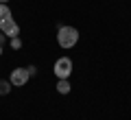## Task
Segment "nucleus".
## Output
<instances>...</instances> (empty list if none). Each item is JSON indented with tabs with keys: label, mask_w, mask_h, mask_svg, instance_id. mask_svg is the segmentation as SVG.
Listing matches in <instances>:
<instances>
[{
	"label": "nucleus",
	"mask_w": 131,
	"mask_h": 120,
	"mask_svg": "<svg viewBox=\"0 0 131 120\" xmlns=\"http://www.w3.org/2000/svg\"><path fill=\"white\" fill-rule=\"evenodd\" d=\"M11 90H13L11 81H7V79H0V96H7Z\"/></svg>",
	"instance_id": "423d86ee"
},
{
	"label": "nucleus",
	"mask_w": 131,
	"mask_h": 120,
	"mask_svg": "<svg viewBox=\"0 0 131 120\" xmlns=\"http://www.w3.org/2000/svg\"><path fill=\"white\" fill-rule=\"evenodd\" d=\"M0 31L5 33V35L9 37V39H11V37H18V35H20V26L13 22V18H11V20H7L5 24H0Z\"/></svg>",
	"instance_id": "20e7f679"
},
{
	"label": "nucleus",
	"mask_w": 131,
	"mask_h": 120,
	"mask_svg": "<svg viewBox=\"0 0 131 120\" xmlns=\"http://www.w3.org/2000/svg\"><path fill=\"white\" fill-rule=\"evenodd\" d=\"M5 42H7V35L0 31V46H5Z\"/></svg>",
	"instance_id": "1a4fd4ad"
},
{
	"label": "nucleus",
	"mask_w": 131,
	"mask_h": 120,
	"mask_svg": "<svg viewBox=\"0 0 131 120\" xmlns=\"http://www.w3.org/2000/svg\"><path fill=\"white\" fill-rule=\"evenodd\" d=\"M70 83H68V79H59V83H57V92L59 94H68L70 92Z\"/></svg>",
	"instance_id": "0eeeda50"
},
{
	"label": "nucleus",
	"mask_w": 131,
	"mask_h": 120,
	"mask_svg": "<svg viewBox=\"0 0 131 120\" xmlns=\"http://www.w3.org/2000/svg\"><path fill=\"white\" fill-rule=\"evenodd\" d=\"M28 74H31V77H35V74H37V68H35V66H31V68H28Z\"/></svg>",
	"instance_id": "9d476101"
},
{
	"label": "nucleus",
	"mask_w": 131,
	"mask_h": 120,
	"mask_svg": "<svg viewBox=\"0 0 131 120\" xmlns=\"http://www.w3.org/2000/svg\"><path fill=\"white\" fill-rule=\"evenodd\" d=\"M9 46L13 48V50H20V48H22V39H20V37H11V39H9Z\"/></svg>",
	"instance_id": "6e6552de"
},
{
	"label": "nucleus",
	"mask_w": 131,
	"mask_h": 120,
	"mask_svg": "<svg viewBox=\"0 0 131 120\" xmlns=\"http://www.w3.org/2000/svg\"><path fill=\"white\" fill-rule=\"evenodd\" d=\"M0 55H2V46H0Z\"/></svg>",
	"instance_id": "f8f14e48"
},
{
	"label": "nucleus",
	"mask_w": 131,
	"mask_h": 120,
	"mask_svg": "<svg viewBox=\"0 0 131 120\" xmlns=\"http://www.w3.org/2000/svg\"><path fill=\"white\" fill-rule=\"evenodd\" d=\"M77 42H79V31H77L74 26H61V28H57V44H59L63 50L74 48Z\"/></svg>",
	"instance_id": "f257e3e1"
},
{
	"label": "nucleus",
	"mask_w": 131,
	"mask_h": 120,
	"mask_svg": "<svg viewBox=\"0 0 131 120\" xmlns=\"http://www.w3.org/2000/svg\"><path fill=\"white\" fill-rule=\"evenodd\" d=\"M28 79H31L28 68H15V70H11L9 81H11V85H13V88H22V85L28 83Z\"/></svg>",
	"instance_id": "7ed1b4c3"
},
{
	"label": "nucleus",
	"mask_w": 131,
	"mask_h": 120,
	"mask_svg": "<svg viewBox=\"0 0 131 120\" xmlns=\"http://www.w3.org/2000/svg\"><path fill=\"white\" fill-rule=\"evenodd\" d=\"M7 2H9V0H0V5H7Z\"/></svg>",
	"instance_id": "9b49d317"
},
{
	"label": "nucleus",
	"mask_w": 131,
	"mask_h": 120,
	"mask_svg": "<svg viewBox=\"0 0 131 120\" xmlns=\"http://www.w3.org/2000/svg\"><path fill=\"white\" fill-rule=\"evenodd\" d=\"M52 72H55L57 79H68L72 74V59H70V57H59V59L55 61Z\"/></svg>",
	"instance_id": "f03ea898"
},
{
	"label": "nucleus",
	"mask_w": 131,
	"mask_h": 120,
	"mask_svg": "<svg viewBox=\"0 0 131 120\" xmlns=\"http://www.w3.org/2000/svg\"><path fill=\"white\" fill-rule=\"evenodd\" d=\"M7 20H11V9L9 5H0V24H5Z\"/></svg>",
	"instance_id": "39448f33"
}]
</instances>
